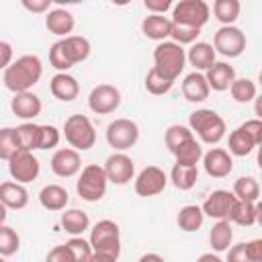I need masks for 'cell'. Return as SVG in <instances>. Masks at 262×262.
Wrapping results in <instances>:
<instances>
[{"label":"cell","instance_id":"52a82bcc","mask_svg":"<svg viewBox=\"0 0 262 262\" xmlns=\"http://www.w3.org/2000/svg\"><path fill=\"white\" fill-rule=\"evenodd\" d=\"M209 14H211V8H209V4L205 0H180L174 6L172 23L201 29L203 25H207Z\"/></svg>","mask_w":262,"mask_h":262},{"label":"cell","instance_id":"ab89813d","mask_svg":"<svg viewBox=\"0 0 262 262\" xmlns=\"http://www.w3.org/2000/svg\"><path fill=\"white\" fill-rule=\"evenodd\" d=\"M20 248V237L16 233V229L8 227V225H0V256H12L16 254Z\"/></svg>","mask_w":262,"mask_h":262},{"label":"cell","instance_id":"8d00e7d4","mask_svg":"<svg viewBox=\"0 0 262 262\" xmlns=\"http://www.w3.org/2000/svg\"><path fill=\"white\" fill-rule=\"evenodd\" d=\"M229 92H231L235 102L246 104V102L256 98V84L250 78H235L233 84L229 86Z\"/></svg>","mask_w":262,"mask_h":262},{"label":"cell","instance_id":"f907efd6","mask_svg":"<svg viewBox=\"0 0 262 262\" xmlns=\"http://www.w3.org/2000/svg\"><path fill=\"white\" fill-rule=\"evenodd\" d=\"M244 246H246V254L250 262H262V239H252Z\"/></svg>","mask_w":262,"mask_h":262},{"label":"cell","instance_id":"9c48e42d","mask_svg":"<svg viewBox=\"0 0 262 262\" xmlns=\"http://www.w3.org/2000/svg\"><path fill=\"white\" fill-rule=\"evenodd\" d=\"M213 49H215V53H221L225 57L242 55L244 49H246V35H244V31L233 27V25L217 29L215 37H213Z\"/></svg>","mask_w":262,"mask_h":262},{"label":"cell","instance_id":"4316f807","mask_svg":"<svg viewBox=\"0 0 262 262\" xmlns=\"http://www.w3.org/2000/svg\"><path fill=\"white\" fill-rule=\"evenodd\" d=\"M260 205L258 203H248V201H237L231 215H229V221L242 225V227H252L258 219H260Z\"/></svg>","mask_w":262,"mask_h":262},{"label":"cell","instance_id":"836d02e7","mask_svg":"<svg viewBox=\"0 0 262 262\" xmlns=\"http://www.w3.org/2000/svg\"><path fill=\"white\" fill-rule=\"evenodd\" d=\"M239 10H242V4L237 0H215L213 2V14L223 27L233 25L239 16Z\"/></svg>","mask_w":262,"mask_h":262},{"label":"cell","instance_id":"d4e9b609","mask_svg":"<svg viewBox=\"0 0 262 262\" xmlns=\"http://www.w3.org/2000/svg\"><path fill=\"white\" fill-rule=\"evenodd\" d=\"M61 47H63V53H66V57H68V61L72 66L84 61L90 55V41L86 37H80V35L63 37L61 39Z\"/></svg>","mask_w":262,"mask_h":262},{"label":"cell","instance_id":"e0dca14e","mask_svg":"<svg viewBox=\"0 0 262 262\" xmlns=\"http://www.w3.org/2000/svg\"><path fill=\"white\" fill-rule=\"evenodd\" d=\"M41 98L33 92H20V94H14L12 100H10V111L23 119V121H33L37 115H41Z\"/></svg>","mask_w":262,"mask_h":262},{"label":"cell","instance_id":"f5cc1de1","mask_svg":"<svg viewBox=\"0 0 262 262\" xmlns=\"http://www.w3.org/2000/svg\"><path fill=\"white\" fill-rule=\"evenodd\" d=\"M12 63V45L8 41H0V70H6Z\"/></svg>","mask_w":262,"mask_h":262},{"label":"cell","instance_id":"44dd1931","mask_svg":"<svg viewBox=\"0 0 262 262\" xmlns=\"http://www.w3.org/2000/svg\"><path fill=\"white\" fill-rule=\"evenodd\" d=\"M209 92H211V88H209V84L201 72H190L188 76H184L182 94L188 102H203L209 98Z\"/></svg>","mask_w":262,"mask_h":262},{"label":"cell","instance_id":"11a10c76","mask_svg":"<svg viewBox=\"0 0 262 262\" xmlns=\"http://www.w3.org/2000/svg\"><path fill=\"white\" fill-rule=\"evenodd\" d=\"M196 262H223L217 254H213V252H207V254H201L199 258H196Z\"/></svg>","mask_w":262,"mask_h":262},{"label":"cell","instance_id":"f6af8a7d","mask_svg":"<svg viewBox=\"0 0 262 262\" xmlns=\"http://www.w3.org/2000/svg\"><path fill=\"white\" fill-rule=\"evenodd\" d=\"M49 63H51L57 72H68L70 68H74V66L68 61L66 53H63L61 41H57V43H53V45H51V49H49Z\"/></svg>","mask_w":262,"mask_h":262},{"label":"cell","instance_id":"8992f818","mask_svg":"<svg viewBox=\"0 0 262 262\" xmlns=\"http://www.w3.org/2000/svg\"><path fill=\"white\" fill-rule=\"evenodd\" d=\"M106 184H108V180H106L104 168L98 164H88L86 168H82V174L76 182V190L84 201L96 203L104 196Z\"/></svg>","mask_w":262,"mask_h":262},{"label":"cell","instance_id":"680465c9","mask_svg":"<svg viewBox=\"0 0 262 262\" xmlns=\"http://www.w3.org/2000/svg\"><path fill=\"white\" fill-rule=\"evenodd\" d=\"M0 262H4V260H2V256H0Z\"/></svg>","mask_w":262,"mask_h":262},{"label":"cell","instance_id":"ac0fdd59","mask_svg":"<svg viewBox=\"0 0 262 262\" xmlns=\"http://www.w3.org/2000/svg\"><path fill=\"white\" fill-rule=\"evenodd\" d=\"M49 90H51V94H53L57 100H61V102H72V100L78 98V94H80V84H78V80H76L74 76H70L68 72H57V74L51 78V82H49Z\"/></svg>","mask_w":262,"mask_h":262},{"label":"cell","instance_id":"db71d44e","mask_svg":"<svg viewBox=\"0 0 262 262\" xmlns=\"http://www.w3.org/2000/svg\"><path fill=\"white\" fill-rule=\"evenodd\" d=\"M119 258H115V256H111V254H102V252H92V256H90V260L88 262H117Z\"/></svg>","mask_w":262,"mask_h":262},{"label":"cell","instance_id":"3957f363","mask_svg":"<svg viewBox=\"0 0 262 262\" xmlns=\"http://www.w3.org/2000/svg\"><path fill=\"white\" fill-rule=\"evenodd\" d=\"M186 63V51L174 41H162L154 49V68L168 80H176Z\"/></svg>","mask_w":262,"mask_h":262},{"label":"cell","instance_id":"7402d4cb","mask_svg":"<svg viewBox=\"0 0 262 262\" xmlns=\"http://www.w3.org/2000/svg\"><path fill=\"white\" fill-rule=\"evenodd\" d=\"M0 203L6 207V209H25L29 205V192L23 184L18 182H2L0 184Z\"/></svg>","mask_w":262,"mask_h":262},{"label":"cell","instance_id":"681fc988","mask_svg":"<svg viewBox=\"0 0 262 262\" xmlns=\"http://www.w3.org/2000/svg\"><path fill=\"white\" fill-rule=\"evenodd\" d=\"M225 262H250L248 254H246V246L244 244H235L227 250V260Z\"/></svg>","mask_w":262,"mask_h":262},{"label":"cell","instance_id":"d590c367","mask_svg":"<svg viewBox=\"0 0 262 262\" xmlns=\"http://www.w3.org/2000/svg\"><path fill=\"white\" fill-rule=\"evenodd\" d=\"M254 147H256L254 139L242 127H237V129H233L229 133V154H233V156H248V154H252Z\"/></svg>","mask_w":262,"mask_h":262},{"label":"cell","instance_id":"8fae6325","mask_svg":"<svg viewBox=\"0 0 262 262\" xmlns=\"http://www.w3.org/2000/svg\"><path fill=\"white\" fill-rule=\"evenodd\" d=\"M39 160L33 156V151H16L10 160H8V172L12 176V180H16L18 184H27L33 182L39 176Z\"/></svg>","mask_w":262,"mask_h":262},{"label":"cell","instance_id":"b9f144b4","mask_svg":"<svg viewBox=\"0 0 262 262\" xmlns=\"http://www.w3.org/2000/svg\"><path fill=\"white\" fill-rule=\"evenodd\" d=\"M66 248L70 250V254H72V260H74V262H88V260H90V256H92L90 242H86L82 235L68 239V242H66Z\"/></svg>","mask_w":262,"mask_h":262},{"label":"cell","instance_id":"bcb514c9","mask_svg":"<svg viewBox=\"0 0 262 262\" xmlns=\"http://www.w3.org/2000/svg\"><path fill=\"white\" fill-rule=\"evenodd\" d=\"M252 139H254V143L258 145L260 141H262V121L260 119H250V121H246V123H242L239 125Z\"/></svg>","mask_w":262,"mask_h":262},{"label":"cell","instance_id":"603a6c76","mask_svg":"<svg viewBox=\"0 0 262 262\" xmlns=\"http://www.w3.org/2000/svg\"><path fill=\"white\" fill-rule=\"evenodd\" d=\"M141 31L147 39H154V41H166L170 37V31H172V20L164 14H149L141 20Z\"/></svg>","mask_w":262,"mask_h":262},{"label":"cell","instance_id":"277c9868","mask_svg":"<svg viewBox=\"0 0 262 262\" xmlns=\"http://www.w3.org/2000/svg\"><path fill=\"white\" fill-rule=\"evenodd\" d=\"M63 137L76 151H88L96 143V131L86 115H70L63 123Z\"/></svg>","mask_w":262,"mask_h":262},{"label":"cell","instance_id":"f546056e","mask_svg":"<svg viewBox=\"0 0 262 262\" xmlns=\"http://www.w3.org/2000/svg\"><path fill=\"white\" fill-rule=\"evenodd\" d=\"M209 242H211V248L215 252H225L229 250L231 242H233V229H231V223L229 221H217L213 227H211V233H209Z\"/></svg>","mask_w":262,"mask_h":262},{"label":"cell","instance_id":"6f0895ef","mask_svg":"<svg viewBox=\"0 0 262 262\" xmlns=\"http://www.w3.org/2000/svg\"><path fill=\"white\" fill-rule=\"evenodd\" d=\"M6 211H8V209L0 203V225H4V221H6V217H8V213H6Z\"/></svg>","mask_w":262,"mask_h":262},{"label":"cell","instance_id":"816d5d0a","mask_svg":"<svg viewBox=\"0 0 262 262\" xmlns=\"http://www.w3.org/2000/svg\"><path fill=\"white\" fill-rule=\"evenodd\" d=\"M143 4H145V8H147L151 14H164V12L172 6L170 0H145Z\"/></svg>","mask_w":262,"mask_h":262},{"label":"cell","instance_id":"ba28073f","mask_svg":"<svg viewBox=\"0 0 262 262\" xmlns=\"http://www.w3.org/2000/svg\"><path fill=\"white\" fill-rule=\"evenodd\" d=\"M137 139H139V127L131 119H115L106 127V141L111 147H115L119 151L133 147L137 143Z\"/></svg>","mask_w":262,"mask_h":262},{"label":"cell","instance_id":"7c38bea8","mask_svg":"<svg viewBox=\"0 0 262 262\" xmlns=\"http://www.w3.org/2000/svg\"><path fill=\"white\" fill-rule=\"evenodd\" d=\"M168 184V176L158 166H145L135 178V192L139 196H156Z\"/></svg>","mask_w":262,"mask_h":262},{"label":"cell","instance_id":"7dc6e473","mask_svg":"<svg viewBox=\"0 0 262 262\" xmlns=\"http://www.w3.org/2000/svg\"><path fill=\"white\" fill-rule=\"evenodd\" d=\"M45 262H74V260H72V254L66 248V244H61V246H55L49 250Z\"/></svg>","mask_w":262,"mask_h":262},{"label":"cell","instance_id":"9f6ffc18","mask_svg":"<svg viewBox=\"0 0 262 262\" xmlns=\"http://www.w3.org/2000/svg\"><path fill=\"white\" fill-rule=\"evenodd\" d=\"M137 262H166V260H164L160 254H154V252H149V254H143V256H141Z\"/></svg>","mask_w":262,"mask_h":262},{"label":"cell","instance_id":"cb8c5ba5","mask_svg":"<svg viewBox=\"0 0 262 262\" xmlns=\"http://www.w3.org/2000/svg\"><path fill=\"white\" fill-rule=\"evenodd\" d=\"M70 201V194L59 184H45L39 192V203L47 211H63Z\"/></svg>","mask_w":262,"mask_h":262},{"label":"cell","instance_id":"5b68a950","mask_svg":"<svg viewBox=\"0 0 262 262\" xmlns=\"http://www.w3.org/2000/svg\"><path fill=\"white\" fill-rule=\"evenodd\" d=\"M90 248L92 252H102L119 258L121 254V229L115 221L102 219L90 229Z\"/></svg>","mask_w":262,"mask_h":262},{"label":"cell","instance_id":"6da1fadb","mask_svg":"<svg viewBox=\"0 0 262 262\" xmlns=\"http://www.w3.org/2000/svg\"><path fill=\"white\" fill-rule=\"evenodd\" d=\"M43 66L37 55H20L4 70V86L14 92H31V88L41 80Z\"/></svg>","mask_w":262,"mask_h":262},{"label":"cell","instance_id":"e575fe53","mask_svg":"<svg viewBox=\"0 0 262 262\" xmlns=\"http://www.w3.org/2000/svg\"><path fill=\"white\" fill-rule=\"evenodd\" d=\"M172 154H174V158H176V164L196 166V164H199V160L203 158V147H201V143L192 137V139L184 141L182 145H178Z\"/></svg>","mask_w":262,"mask_h":262},{"label":"cell","instance_id":"c3c4849f","mask_svg":"<svg viewBox=\"0 0 262 262\" xmlns=\"http://www.w3.org/2000/svg\"><path fill=\"white\" fill-rule=\"evenodd\" d=\"M20 4H23V8H27L29 12H37V14L49 12V8H51V0H23Z\"/></svg>","mask_w":262,"mask_h":262},{"label":"cell","instance_id":"d6986e66","mask_svg":"<svg viewBox=\"0 0 262 262\" xmlns=\"http://www.w3.org/2000/svg\"><path fill=\"white\" fill-rule=\"evenodd\" d=\"M205 80L209 84V88H213L215 92H223V90H229V86L233 84L235 80V70L233 66L225 63V61H215L207 74H205Z\"/></svg>","mask_w":262,"mask_h":262},{"label":"cell","instance_id":"d6a6232c","mask_svg":"<svg viewBox=\"0 0 262 262\" xmlns=\"http://www.w3.org/2000/svg\"><path fill=\"white\" fill-rule=\"evenodd\" d=\"M203 219H205V215H203V211H201V207L199 205H186V207H182L180 211H178V215H176V223H178V227L182 229V231H196L201 225H203Z\"/></svg>","mask_w":262,"mask_h":262},{"label":"cell","instance_id":"74e56055","mask_svg":"<svg viewBox=\"0 0 262 262\" xmlns=\"http://www.w3.org/2000/svg\"><path fill=\"white\" fill-rule=\"evenodd\" d=\"M194 135H192V131L188 129V127H184V125H170L168 129H166V133H164V141H166V147H168V151L172 154L178 145H182L184 141H188V139H192Z\"/></svg>","mask_w":262,"mask_h":262},{"label":"cell","instance_id":"2e32d148","mask_svg":"<svg viewBox=\"0 0 262 262\" xmlns=\"http://www.w3.org/2000/svg\"><path fill=\"white\" fill-rule=\"evenodd\" d=\"M82 168V158L72 147H61L51 156V172L59 178L76 176Z\"/></svg>","mask_w":262,"mask_h":262},{"label":"cell","instance_id":"5bb4252c","mask_svg":"<svg viewBox=\"0 0 262 262\" xmlns=\"http://www.w3.org/2000/svg\"><path fill=\"white\" fill-rule=\"evenodd\" d=\"M102 168H104L106 180L113 182V184H127V182L133 178V174H135V164H133V160H131L127 154H123V151L108 156Z\"/></svg>","mask_w":262,"mask_h":262},{"label":"cell","instance_id":"30bf717a","mask_svg":"<svg viewBox=\"0 0 262 262\" xmlns=\"http://www.w3.org/2000/svg\"><path fill=\"white\" fill-rule=\"evenodd\" d=\"M121 104V92L113 84H98L88 94V106L96 115H111Z\"/></svg>","mask_w":262,"mask_h":262},{"label":"cell","instance_id":"484cf974","mask_svg":"<svg viewBox=\"0 0 262 262\" xmlns=\"http://www.w3.org/2000/svg\"><path fill=\"white\" fill-rule=\"evenodd\" d=\"M215 55L217 53H215L213 45L199 41V43H192V47L186 53V59L190 61V66L194 68V72H199V70H205L207 72L215 63Z\"/></svg>","mask_w":262,"mask_h":262},{"label":"cell","instance_id":"4dcf8cb0","mask_svg":"<svg viewBox=\"0 0 262 262\" xmlns=\"http://www.w3.org/2000/svg\"><path fill=\"white\" fill-rule=\"evenodd\" d=\"M199 170L196 166H186V164H174L170 172V180L178 190H190L196 184Z\"/></svg>","mask_w":262,"mask_h":262},{"label":"cell","instance_id":"83f0119b","mask_svg":"<svg viewBox=\"0 0 262 262\" xmlns=\"http://www.w3.org/2000/svg\"><path fill=\"white\" fill-rule=\"evenodd\" d=\"M16 131V139H18V147L25 151H33L39 149V137H41V125H35L33 121H27L18 127H14Z\"/></svg>","mask_w":262,"mask_h":262},{"label":"cell","instance_id":"1f68e13d","mask_svg":"<svg viewBox=\"0 0 262 262\" xmlns=\"http://www.w3.org/2000/svg\"><path fill=\"white\" fill-rule=\"evenodd\" d=\"M233 196L237 201H248V203H258L260 199V184L254 176H239L233 184Z\"/></svg>","mask_w":262,"mask_h":262},{"label":"cell","instance_id":"f1b7e54d","mask_svg":"<svg viewBox=\"0 0 262 262\" xmlns=\"http://www.w3.org/2000/svg\"><path fill=\"white\" fill-rule=\"evenodd\" d=\"M61 227L68 233H72L74 237H78L90 227V219L80 209H68L66 213H61Z\"/></svg>","mask_w":262,"mask_h":262},{"label":"cell","instance_id":"7a4b0ae2","mask_svg":"<svg viewBox=\"0 0 262 262\" xmlns=\"http://www.w3.org/2000/svg\"><path fill=\"white\" fill-rule=\"evenodd\" d=\"M188 129L194 131L203 143H219L225 137V121L213 108H199L188 117Z\"/></svg>","mask_w":262,"mask_h":262},{"label":"cell","instance_id":"f35d334b","mask_svg":"<svg viewBox=\"0 0 262 262\" xmlns=\"http://www.w3.org/2000/svg\"><path fill=\"white\" fill-rule=\"evenodd\" d=\"M16 151H20V147H18L14 127H2L0 129V160L8 162Z\"/></svg>","mask_w":262,"mask_h":262},{"label":"cell","instance_id":"4fadbf2b","mask_svg":"<svg viewBox=\"0 0 262 262\" xmlns=\"http://www.w3.org/2000/svg\"><path fill=\"white\" fill-rule=\"evenodd\" d=\"M235 203H237V199L233 196V192H229V190H213L207 196V201L203 203L201 211H203V215H209L211 219L229 221V215H231Z\"/></svg>","mask_w":262,"mask_h":262},{"label":"cell","instance_id":"7bdbcfd3","mask_svg":"<svg viewBox=\"0 0 262 262\" xmlns=\"http://www.w3.org/2000/svg\"><path fill=\"white\" fill-rule=\"evenodd\" d=\"M201 35V29H194V27H184V25H176L172 23V31H170V37L174 39L176 45H186V43H194L196 37Z\"/></svg>","mask_w":262,"mask_h":262},{"label":"cell","instance_id":"9a60e30c","mask_svg":"<svg viewBox=\"0 0 262 262\" xmlns=\"http://www.w3.org/2000/svg\"><path fill=\"white\" fill-rule=\"evenodd\" d=\"M203 166L211 178H225L233 170V160L227 149L211 147L207 154H203Z\"/></svg>","mask_w":262,"mask_h":262},{"label":"cell","instance_id":"60d3db41","mask_svg":"<svg viewBox=\"0 0 262 262\" xmlns=\"http://www.w3.org/2000/svg\"><path fill=\"white\" fill-rule=\"evenodd\" d=\"M172 86H174V82L168 80L166 76H162L156 68H151V70L147 72V76H145V88H147L149 94H156V96L166 94V92H170Z\"/></svg>","mask_w":262,"mask_h":262},{"label":"cell","instance_id":"ffe728a7","mask_svg":"<svg viewBox=\"0 0 262 262\" xmlns=\"http://www.w3.org/2000/svg\"><path fill=\"white\" fill-rule=\"evenodd\" d=\"M74 14L66 8H53L47 12L45 16V27L49 33L57 35V37H70V33L74 31Z\"/></svg>","mask_w":262,"mask_h":262},{"label":"cell","instance_id":"ee69618b","mask_svg":"<svg viewBox=\"0 0 262 262\" xmlns=\"http://www.w3.org/2000/svg\"><path fill=\"white\" fill-rule=\"evenodd\" d=\"M61 139V133L55 125H41V137H39V149H51L57 147Z\"/></svg>","mask_w":262,"mask_h":262}]
</instances>
